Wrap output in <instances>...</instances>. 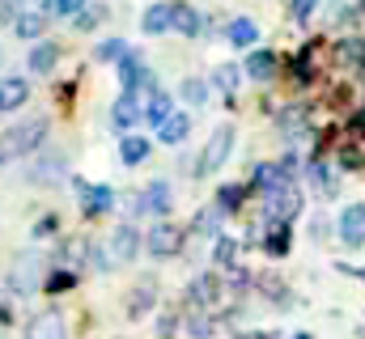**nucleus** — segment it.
<instances>
[{
  "instance_id": "cd10ccee",
  "label": "nucleus",
  "mask_w": 365,
  "mask_h": 339,
  "mask_svg": "<svg viewBox=\"0 0 365 339\" xmlns=\"http://www.w3.org/2000/svg\"><path fill=\"white\" fill-rule=\"evenodd\" d=\"M238 199H242V191H238V187H221V195H217V212L238 208Z\"/></svg>"
},
{
  "instance_id": "c756f323",
  "label": "nucleus",
  "mask_w": 365,
  "mask_h": 339,
  "mask_svg": "<svg viewBox=\"0 0 365 339\" xmlns=\"http://www.w3.org/2000/svg\"><path fill=\"white\" fill-rule=\"evenodd\" d=\"M140 314H149V288H140V293H132V306H128V318H140Z\"/></svg>"
},
{
  "instance_id": "72a5a7b5",
  "label": "nucleus",
  "mask_w": 365,
  "mask_h": 339,
  "mask_svg": "<svg viewBox=\"0 0 365 339\" xmlns=\"http://www.w3.org/2000/svg\"><path fill=\"white\" fill-rule=\"evenodd\" d=\"M230 259H234V242L221 238V242H217V263H230Z\"/></svg>"
},
{
  "instance_id": "1a4fd4ad",
  "label": "nucleus",
  "mask_w": 365,
  "mask_h": 339,
  "mask_svg": "<svg viewBox=\"0 0 365 339\" xmlns=\"http://www.w3.org/2000/svg\"><path fill=\"white\" fill-rule=\"evenodd\" d=\"M9 284L17 293H34V284H38V259L34 254H17V263L9 271Z\"/></svg>"
},
{
  "instance_id": "39448f33",
  "label": "nucleus",
  "mask_w": 365,
  "mask_h": 339,
  "mask_svg": "<svg viewBox=\"0 0 365 339\" xmlns=\"http://www.w3.org/2000/svg\"><path fill=\"white\" fill-rule=\"evenodd\" d=\"M340 242L344 246H365V204H349L340 212Z\"/></svg>"
},
{
  "instance_id": "b1692460",
  "label": "nucleus",
  "mask_w": 365,
  "mask_h": 339,
  "mask_svg": "<svg viewBox=\"0 0 365 339\" xmlns=\"http://www.w3.org/2000/svg\"><path fill=\"white\" fill-rule=\"evenodd\" d=\"M13 26H17V34H21V38H30V43L43 34V17H38V13H17V21H13Z\"/></svg>"
},
{
  "instance_id": "2eb2a0df",
  "label": "nucleus",
  "mask_w": 365,
  "mask_h": 339,
  "mask_svg": "<svg viewBox=\"0 0 365 339\" xmlns=\"http://www.w3.org/2000/svg\"><path fill=\"white\" fill-rule=\"evenodd\" d=\"M170 26H175L179 34H187V38H195V34L204 30V21H200V13H195L191 4H170Z\"/></svg>"
},
{
  "instance_id": "9d476101",
  "label": "nucleus",
  "mask_w": 365,
  "mask_h": 339,
  "mask_svg": "<svg viewBox=\"0 0 365 339\" xmlns=\"http://www.w3.org/2000/svg\"><path fill=\"white\" fill-rule=\"evenodd\" d=\"M77 191H81V208H86L90 217L115 208V191H110V187H90V182H81V178H77Z\"/></svg>"
},
{
  "instance_id": "6ab92c4d",
  "label": "nucleus",
  "mask_w": 365,
  "mask_h": 339,
  "mask_svg": "<svg viewBox=\"0 0 365 339\" xmlns=\"http://www.w3.org/2000/svg\"><path fill=\"white\" fill-rule=\"evenodd\" d=\"M170 115H175V110H170V93H162V89H153V93H149V106H145V119L162 127V123H166Z\"/></svg>"
},
{
  "instance_id": "bb28decb",
  "label": "nucleus",
  "mask_w": 365,
  "mask_h": 339,
  "mask_svg": "<svg viewBox=\"0 0 365 339\" xmlns=\"http://www.w3.org/2000/svg\"><path fill=\"white\" fill-rule=\"evenodd\" d=\"M56 178H60V157L51 153V157L38 162V182H56Z\"/></svg>"
},
{
  "instance_id": "473e14b6",
  "label": "nucleus",
  "mask_w": 365,
  "mask_h": 339,
  "mask_svg": "<svg viewBox=\"0 0 365 339\" xmlns=\"http://www.w3.org/2000/svg\"><path fill=\"white\" fill-rule=\"evenodd\" d=\"M314 4H319V0H293V17H297V21H306V17L314 13Z\"/></svg>"
},
{
  "instance_id": "5701e85b",
  "label": "nucleus",
  "mask_w": 365,
  "mask_h": 339,
  "mask_svg": "<svg viewBox=\"0 0 365 339\" xmlns=\"http://www.w3.org/2000/svg\"><path fill=\"white\" fill-rule=\"evenodd\" d=\"M182 102H191V106H204L208 102V81H200V77H187V81L179 85Z\"/></svg>"
},
{
  "instance_id": "ddd939ff",
  "label": "nucleus",
  "mask_w": 365,
  "mask_h": 339,
  "mask_svg": "<svg viewBox=\"0 0 365 339\" xmlns=\"http://www.w3.org/2000/svg\"><path fill=\"white\" fill-rule=\"evenodd\" d=\"M119 85H123V93H136L140 85H149V68L140 64V56H123L119 60Z\"/></svg>"
},
{
  "instance_id": "f8f14e48",
  "label": "nucleus",
  "mask_w": 365,
  "mask_h": 339,
  "mask_svg": "<svg viewBox=\"0 0 365 339\" xmlns=\"http://www.w3.org/2000/svg\"><path fill=\"white\" fill-rule=\"evenodd\" d=\"M30 102V85L21 77H0V110H21Z\"/></svg>"
},
{
  "instance_id": "a878e982",
  "label": "nucleus",
  "mask_w": 365,
  "mask_h": 339,
  "mask_svg": "<svg viewBox=\"0 0 365 339\" xmlns=\"http://www.w3.org/2000/svg\"><path fill=\"white\" fill-rule=\"evenodd\" d=\"M191 297H195V301H212V297H217V280H212V276H200V280L191 284Z\"/></svg>"
},
{
  "instance_id": "0eeeda50",
  "label": "nucleus",
  "mask_w": 365,
  "mask_h": 339,
  "mask_svg": "<svg viewBox=\"0 0 365 339\" xmlns=\"http://www.w3.org/2000/svg\"><path fill=\"white\" fill-rule=\"evenodd\" d=\"M140 119H145V106H140V98H136V93H123V98L110 106V123H115L119 132H132Z\"/></svg>"
},
{
  "instance_id": "e433bc0d",
  "label": "nucleus",
  "mask_w": 365,
  "mask_h": 339,
  "mask_svg": "<svg viewBox=\"0 0 365 339\" xmlns=\"http://www.w3.org/2000/svg\"><path fill=\"white\" fill-rule=\"evenodd\" d=\"M242 339H268V335H242Z\"/></svg>"
},
{
  "instance_id": "6e6552de",
  "label": "nucleus",
  "mask_w": 365,
  "mask_h": 339,
  "mask_svg": "<svg viewBox=\"0 0 365 339\" xmlns=\"http://www.w3.org/2000/svg\"><path fill=\"white\" fill-rule=\"evenodd\" d=\"M140 251V234H136V225H119L115 234H110V259L115 263H132Z\"/></svg>"
},
{
  "instance_id": "aec40b11",
  "label": "nucleus",
  "mask_w": 365,
  "mask_h": 339,
  "mask_svg": "<svg viewBox=\"0 0 365 339\" xmlns=\"http://www.w3.org/2000/svg\"><path fill=\"white\" fill-rule=\"evenodd\" d=\"M272 73H276V56H272V51H251V60H247V77L268 81Z\"/></svg>"
},
{
  "instance_id": "f704fd0d",
  "label": "nucleus",
  "mask_w": 365,
  "mask_h": 339,
  "mask_svg": "<svg viewBox=\"0 0 365 339\" xmlns=\"http://www.w3.org/2000/svg\"><path fill=\"white\" fill-rule=\"evenodd\" d=\"M0 21H17V0H0Z\"/></svg>"
},
{
  "instance_id": "9b49d317",
  "label": "nucleus",
  "mask_w": 365,
  "mask_h": 339,
  "mask_svg": "<svg viewBox=\"0 0 365 339\" xmlns=\"http://www.w3.org/2000/svg\"><path fill=\"white\" fill-rule=\"evenodd\" d=\"M149 254H158V259H166V254H179V246H182V234L175 229V225H158L153 234H149Z\"/></svg>"
},
{
  "instance_id": "2f4dec72",
  "label": "nucleus",
  "mask_w": 365,
  "mask_h": 339,
  "mask_svg": "<svg viewBox=\"0 0 365 339\" xmlns=\"http://www.w3.org/2000/svg\"><path fill=\"white\" fill-rule=\"evenodd\" d=\"M289 251V234L284 229H276L272 238H268V254H284Z\"/></svg>"
},
{
  "instance_id": "7c9ffc66",
  "label": "nucleus",
  "mask_w": 365,
  "mask_h": 339,
  "mask_svg": "<svg viewBox=\"0 0 365 339\" xmlns=\"http://www.w3.org/2000/svg\"><path fill=\"white\" fill-rule=\"evenodd\" d=\"M73 280H77V276H73V271H56V276H51V280H47V293H60V288H68V284H73Z\"/></svg>"
},
{
  "instance_id": "20e7f679",
  "label": "nucleus",
  "mask_w": 365,
  "mask_h": 339,
  "mask_svg": "<svg viewBox=\"0 0 365 339\" xmlns=\"http://www.w3.org/2000/svg\"><path fill=\"white\" fill-rule=\"evenodd\" d=\"M297 212H302V195H297L293 182H284V187L268 191V217H272V221H293Z\"/></svg>"
},
{
  "instance_id": "c9c22d12",
  "label": "nucleus",
  "mask_w": 365,
  "mask_h": 339,
  "mask_svg": "<svg viewBox=\"0 0 365 339\" xmlns=\"http://www.w3.org/2000/svg\"><path fill=\"white\" fill-rule=\"evenodd\" d=\"M86 0H56V13H81Z\"/></svg>"
},
{
  "instance_id": "423d86ee",
  "label": "nucleus",
  "mask_w": 365,
  "mask_h": 339,
  "mask_svg": "<svg viewBox=\"0 0 365 339\" xmlns=\"http://www.w3.org/2000/svg\"><path fill=\"white\" fill-rule=\"evenodd\" d=\"M26 339H68V327H64L60 310H43V314H34L30 327H26Z\"/></svg>"
},
{
  "instance_id": "dca6fc26",
  "label": "nucleus",
  "mask_w": 365,
  "mask_h": 339,
  "mask_svg": "<svg viewBox=\"0 0 365 339\" xmlns=\"http://www.w3.org/2000/svg\"><path fill=\"white\" fill-rule=\"evenodd\" d=\"M187 132H191V119H187L182 110H175V115L158 127V140H162V145H182V140H187Z\"/></svg>"
},
{
  "instance_id": "c85d7f7f",
  "label": "nucleus",
  "mask_w": 365,
  "mask_h": 339,
  "mask_svg": "<svg viewBox=\"0 0 365 339\" xmlns=\"http://www.w3.org/2000/svg\"><path fill=\"white\" fill-rule=\"evenodd\" d=\"M217 225H221V212H217V208H208V212L195 217V229H200V234H217Z\"/></svg>"
},
{
  "instance_id": "412c9836",
  "label": "nucleus",
  "mask_w": 365,
  "mask_h": 339,
  "mask_svg": "<svg viewBox=\"0 0 365 339\" xmlns=\"http://www.w3.org/2000/svg\"><path fill=\"white\" fill-rule=\"evenodd\" d=\"M119 157H123L128 166H140V162L149 157V140H145V136H123V145H119Z\"/></svg>"
},
{
  "instance_id": "4be33fe9",
  "label": "nucleus",
  "mask_w": 365,
  "mask_h": 339,
  "mask_svg": "<svg viewBox=\"0 0 365 339\" xmlns=\"http://www.w3.org/2000/svg\"><path fill=\"white\" fill-rule=\"evenodd\" d=\"M123 56H132L123 38H106V43H98V51H93L98 64H110V60H123Z\"/></svg>"
},
{
  "instance_id": "f03ea898",
  "label": "nucleus",
  "mask_w": 365,
  "mask_h": 339,
  "mask_svg": "<svg viewBox=\"0 0 365 339\" xmlns=\"http://www.w3.org/2000/svg\"><path fill=\"white\" fill-rule=\"evenodd\" d=\"M230 153H234V127H217V132L208 136L200 162H195V174H212V170H221Z\"/></svg>"
},
{
  "instance_id": "f257e3e1",
  "label": "nucleus",
  "mask_w": 365,
  "mask_h": 339,
  "mask_svg": "<svg viewBox=\"0 0 365 339\" xmlns=\"http://www.w3.org/2000/svg\"><path fill=\"white\" fill-rule=\"evenodd\" d=\"M47 136V119H30V123H17L9 132H0V162H13V157H26L43 145Z\"/></svg>"
},
{
  "instance_id": "4c0bfd02",
  "label": "nucleus",
  "mask_w": 365,
  "mask_h": 339,
  "mask_svg": "<svg viewBox=\"0 0 365 339\" xmlns=\"http://www.w3.org/2000/svg\"><path fill=\"white\" fill-rule=\"evenodd\" d=\"M293 339H314V335H293Z\"/></svg>"
},
{
  "instance_id": "4468645a",
  "label": "nucleus",
  "mask_w": 365,
  "mask_h": 339,
  "mask_svg": "<svg viewBox=\"0 0 365 339\" xmlns=\"http://www.w3.org/2000/svg\"><path fill=\"white\" fill-rule=\"evenodd\" d=\"M225 38H230L234 47H255V43H259V26H255L251 17H234V21L225 26Z\"/></svg>"
},
{
  "instance_id": "f3484780",
  "label": "nucleus",
  "mask_w": 365,
  "mask_h": 339,
  "mask_svg": "<svg viewBox=\"0 0 365 339\" xmlns=\"http://www.w3.org/2000/svg\"><path fill=\"white\" fill-rule=\"evenodd\" d=\"M140 30L145 34H166L170 30V4H149L145 17H140Z\"/></svg>"
},
{
  "instance_id": "7ed1b4c3",
  "label": "nucleus",
  "mask_w": 365,
  "mask_h": 339,
  "mask_svg": "<svg viewBox=\"0 0 365 339\" xmlns=\"http://www.w3.org/2000/svg\"><path fill=\"white\" fill-rule=\"evenodd\" d=\"M170 204H175V191H170V182L166 178H158V182H149L140 195H136V204H132V212L140 217V212H153V217H166L170 212Z\"/></svg>"
},
{
  "instance_id": "393cba45",
  "label": "nucleus",
  "mask_w": 365,
  "mask_h": 339,
  "mask_svg": "<svg viewBox=\"0 0 365 339\" xmlns=\"http://www.w3.org/2000/svg\"><path fill=\"white\" fill-rule=\"evenodd\" d=\"M238 81H242V73H238L234 64H221V68L212 73V85H221L225 93H234V89H238Z\"/></svg>"
},
{
  "instance_id": "a211bd4d",
  "label": "nucleus",
  "mask_w": 365,
  "mask_h": 339,
  "mask_svg": "<svg viewBox=\"0 0 365 339\" xmlns=\"http://www.w3.org/2000/svg\"><path fill=\"white\" fill-rule=\"evenodd\" d=\"M56 60H60V47H56V43H34V47H30V68H34V73H51Z\"/></svg>"
}]
</instances>
